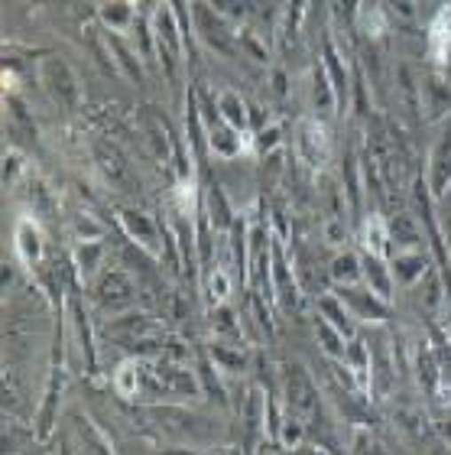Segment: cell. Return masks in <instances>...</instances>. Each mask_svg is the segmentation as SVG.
I'll use <instances>...</instances> for the list:
<instances>
[{"mask_svg": "<svg viewBox=\"0 0 451 455\" xmlns=\"http://www.w3.org/2000/svg\"><path fill=\"white\" fill-rule=\"evenodd\" d=\"M123 417L137 423L140 433H156L162 439H188V443H202L208 439V429L215 433V423L198 417L195 410H186L179 403H121Z\"/></svg>", "mask_w": 451, "mask_h": 455, "instance_id": "1", "label": "cell"}, {"mask_svg": "<svg viewBox=\"0 0 451 455\" xmlns=\"http://www.w3.org/2000/svg\"><path fill=\"white\" fill-rule=\"evenodd\" d=\"M153 39H156V59H160L162 72L172 85L179 82V66L188 56L186 36H182L179 17L172 13V4H160L153 7Z\"/></svg>", "mask_w": 451, "mask_h": 455, "instance_id": "2", "label": "cell"}, {"mask_svg": "<svg viewBox=\"0 0 451 455\" xmlns=\"http://www.w3.org/2000/svg\"><path fill=\"white\" fill-rule=\"evenodd\" d=\"M192 27H195V36L202 39V46L218 52L225 59L241 56V43H237V33L231 27V20L225 13H218V7L211 4H192Z\"/></svg>", "mask_w": 451, "mask_h": 455, "instance_id": "3", "label": "cell"}, {"mask_svg": "<svg viewBox=\"0 0 451 455\" xmlns=\"http://www.w3.org/2000/svg\"><path fill=\"white\" fill-rule=\"evenodd\" d=\"M280 380H282V403H286V413L299 417L302 423L319 417V390H315V380H312V374L305 371V364L286 361L280 371Z\"/></svg>", "mask_w": 451, "mask_h": 455, "instance_id": "4", "label": "cell"}, {"mask_svg": "<svg viewBox=\"0 0 451 455\" xmlns=\"http://www.w3.org/2000/svg\"><path fill=\"white\" fill-rule=\"evenodd\" d=\"M62 390H66V351H62V329L56 332V351H52V368H49L46 390H43V403L36 413V439L46 443L52 439L59 417V403H62Z\"/></svg>", "mask_w": 451, "mask_h": 455, "instance_id": "5", "label": "cell"}, {"mask_svg": "<svg viewBox=\"0 0 451 455\" xmlns=\"http://www.w3.org/2000/svg\"><path fill=\"white\" fill-rule=\"evenodd\" d=\"M117 225L123 228V235L131 237L133 244L140 247L146 257H162V254H166L170 231L162 228V221H156L153 215H146L143 209H117Z\"/></svg>", "mask_w": 451, "mask_h": 455, "instance_id": "6", "label": "cell"}, {"mask_svg": "<svg viewBox=\"0 0 451 455\" xmlns=\"http://www.w3.org/2000/svg\"><path fill=\"white\" fill-rule=\"evenodd\" d=\"M39 82H43V88L49 92V98H52L59 108H66V111L78 108V101H82V85H78L75 72H72V66H68L62 56H56V52L43 56V62H39Z\"/></svg>", "mask_w": 451, "mask_h": 455, "instance_id": "7", "label": "cell"}, {"mask_svg": "<svg viewBox=\"0 0 451 455\" xmlns=\"http://www.w3.org/2000/svg\"><path fill=\"white\" fill-rule=\"evenodd\" d=\"M91 160H94L98 176L104 180V186H111V189H117V192H137V180H133L131 163H127L123 150L114 140L98 137V140L91 143Z\"/></svg>", "mask_w": 451, "mask_h": 455, "instance_id": "8", "label": "cell"}, {"mask_svg": "<svg viewBox=\"0 0 451 455\" xmlns=\"http://www.w3.org/2000/svg\"><path fill=\"white\" fill-rule=\"evenodd\" d=\"M292 140H296V156H299L309 170H325L331 160V137L325 121H315V117H299L296 127H292Z\"/></svg>", "mask_w": 451, "mask_h": 455, "instance_id": "9", "label": "cell"}, {"mask_svg": "<svg viewBox=\"0 0 451 455\" xmlns=\"http://www.w3.org/2000/svg\"><path fill=\"white\" fill-rule=\"evenodd\" d=\"M270 283H273V299L280 303V309L286 313H299L302 306V290L299 280H296V270L289 267V257H286V241L273 235V260H270Z\"/></svg>", "mask_w": 451, "mask_h": 455, "instance_id": "10", "label": "cell"}, {"mask_svg": "<svg viewBox=\"0 0 451 455\" xmlns=\"http://www.w3.org/2000/svg\"><path fill=\"white\" fill-rule=\"evenodd\" d=\"M91 293L101 309L121 313V309H127V306L133 303L137 286H133V280L123 274V270H101V274L91 280Z\"/></svg>", "mask_w": 451, "mask_h": 455, "instance_id": "11", "label": "cell"}, {"mask_svg": "<svg viewBox=\"0 0 451 455\" xmlns=\"http://www.w3.org/2000/svg\"><path fill=\"white\" fill-rule=\"evenodd\" d=\"M13 251H17V260L27 270H43L46 267V235L33 215H23V219L13 225Z\"/></svg>", "mask_w": 451, "mask_h": 455, "instance_id": "12", "label": "cell"}, {"mask_svg": "<svg viewBox=\"0 0 451 455\" xmlns=\"http://www.w3.org/2000/svg\"><path fill=\"white\" fill-rule=\"evenodd\" d=\"M140 127H143V140L150 147V153L156 156L160 163H176V150H179V140H176V133L166 127L162 121V114L156 108H140Z\"/></svg>", "mask_w": 451, "mask_h": 455, "instance_id": "13", "label": "cell"}, {"mask_svg": "<svg viewBox=\"0 0 451 455\" xmlns=\"http://www.w3.org/2000/svg\"><path fill=\"white\" fill-rule=\"evenodd\" d=\"M68 323H72V332H75V345L85 355V371L94 374L98 371V348H94V325L88 319V306L82 303V290L72 286L68 293Z\"/></svg>", "mask_w": 451, "mask_h": 455, "instance_id": "14", "label": "cell"}, {"mask_svg": "<svg viewBox=\"0 0 451 455\" xmlns=\"http://www.w3.org/2000/svg\"><path fill=\"white\" fill-rule=\"evenodd\" d=\"M338 290V299L351 309V315L354 319H360V323H386L390 319V309H386V303L380 299V296H374L370 290H358V286H335Z\"/></svg>", "mask_w": 451, "mask_h": 455, "instance_id": "15", "label": "cell"}, {"mask_svg": "<svg viewBox=\"0 0 451 455\" xmlns=\"http://www.w3.org/2000/svg\"><path fill=\"white\" fill-rule=\"evenodd\" d=\"M338 92H335V85H331V76L328 68L321 66V62H315V68H312L309 76V108H312V117L315 121H328L331 114L338 111Z\"/></svg>", "mask_w": 451, "mask_h": 455, "instance_id": "16", "label": "cell"}, {"mask_svg": "<svg viewBox=\"0 0 451 455\" xmlns=\"http://www.w3.org/2000/svg\"><path fill=\"white\" fill-rule=\"evenodd\" d=\"M68 443H72V455H117L111 439L104 436L101 427L91 423V417H85V413H78L72 419V439Z\"/></svg>", "mask_w": 451, "mask_h": 455, "instance_id": "17", "label": "cell"}, {"mask_svg": "<svg viewBox=\"0 0 451 455\" xmlns=\"http://www.w3.org/2000/svg\"><path fill=\"white\" fill-rule=\"evenodd\" d=\"M205 143H208V150L215 153V156H221V160H234V156H241L247 147L244 133L234 131V127H227L225 121L205 127Z\"/></svg>", "mask_w": 451, "mask_h": 455, "instance_id": "18", "label": "cell"}, {"mask_svg": "<svg viewBox=\"0 0 451 455\" xmlns=\"http://www.w3.org/2000/svg\"><path fill=\"white\" fill-rule=\"evenodd\" d=\"M448 182H451V127L442 140L435 143L432 160H429V192H432L435 199H442Z\"/></svg>", "mask_w": 451, "mask_h": 455, "instance_id": "19", "label": "cell"}, {"mask_svg": "<svg viewBox=\"0 0 451 455\" xmlns=\"http://www.w3.org/2000/svg\"><path fill=\"white\" fill-rule=\"evenodd\" d=\"M98 17H101L104 29L107 33H131L137 27V17H140V7L137 4H127V0H111V4H101L98 7Z\"/></svg>", "mask_w": 451, "mask_h": 455, "instance_id": "20", "label": "cell"}, {"mask_svg": "<svg viewBox=\"0 0 451 455\" xmlns=\"http://www.w3.org/2000/svg\"><path fill=\"white\" fill-rule=\"evenodd\" d=\"M104 43H107V49H111L114 66L121 68L127 78H133V82H143L140 56H137V49L127 43V36H121V33H107V29H104Z\"/></svg>", "mask_w": 451, "mask_h": 455, "instance_id": "21", "label": "cell"}, {"mask_svg": "<svg viewBox=\"0 0 451 455\" xmlns=\"http://www.w3.org/2000/svg\"><path fill=\"white\" fill-rule=\"evenodd\" d=\"M393 267L386 264V257H374V254H364V280H367V290L374 296H380L384 303L393 299V274H390Z\"/></svg>", "mask_w": 451, "mask_h": 455, "instance_id": "22", "label": "cell"}, {"mask_svg": "<svg viewBox=\"0 0 451 455\" xmlns=\"http://www.w3.org/2000/svg\"><path fill=\"white\" fill-rule=\"evenodd\" d=\"M215 101H218V117H221L227 127H234V131H241V133L250 127V105H247L237 92L227 88V92H221V95L215 98Z\"/></svg>", "mask_w": 451, "mask_h": 455, "instance_id": "23", "label": "cell"}, {"mask_svg": "<svg viewBox=\"0 0 451 455\" xmlns=\"http://www.w3.org/2000/svg\"><path fill=\"white\" fill-rule=\"evenodd\" d=\"M198 384H202V397L218 403V407H227V390L221 384V368L211 361V355L198 358Z\"/></svg>", "mask_w": 451, "mask_h": 455, "instance_id": "24", "label": "cell"}, {"mask_svg": "<svg viewBox=\"0 0 451 455\" xmlns=\"http://www.w3.org/2000/svg\"><path fill=\"white\" fill-rule=\"evenodd\" d=\"M114 390H117L121 400L143 397V361L140 358L123 361L121 368L114 371Z\"/></svg>", "mask_w": 451, "mask_h": 455, "instance_id": "25", "label": "cell"}, {"mask_svg": "<svg viewBox=\"0 0 451 455\" xmlns=\"http://www.w3.org/2000/svg\"><path fill=\"white\" fill-rule=\"evenodd\" d=\"M208 355H211V361H215L225 374H244L247 361H250L244 345H227V341H211V345H208Z\"/></svg>", "mask_w": 451, "mask_h": 455, "instance_id": "26", "label": "cell"}, {"mask_svg": "<svg viewBox=\"0 0 451 455\" xmlns=\"http://www.w3.org/2000/svg\"><path fill=\"white\" fill-rule=\"evenodd\" d=\"M319 315L325 319L328 325H335L344 339H354V315H351V309L344 303H341L338 296H319Z\"/></svg>", "mask_w": 451, "mask_h": 455, "instance_id": "27", "label": "cell"}, {"mask_svg": "<svg viewBox=\"0 0 451 455\" xmlns=\"http://www.w3.org/2000/svg\"><path fill=\"white\" fill-rule=\"evenodd\" d=\"M390 267H393V274L400 283L413 286L429 274V257H425L423 251H406V254H396Z\"/></svg>", "mask_w": 451, "mask_h": 455, "instance_id": "28", "label": "cell"}, {"mask_svg": "<svg viewBox=\"0 0 451 455\" xmlns=\"http://www.w3.org/2000/svg\"><path fill=\"white\" fill-rule=\"evenodd\" d=\"M331 280L335 286H358L364 280V257H358L354 251H341L331 260Z\"/></svg>", "mask_w": 451, "mask_h": 455, "instance_id": "29", "label": "cell"}, {"mask_svg": "<svg viewBox=\"0 0 451 455\" xmlns=\"http://www.w3.org/2000/svg\"><path fill=\"white\" fill-rule=\"evenodd\" d=\"M393 235H390V221L384 215H367L364 219V254L386 257V247H390Z\"/></svg>", "mask_w": 451, "mask_h": 455, "instance_id": "30", "label": "cell"}, {"mask_svg": "<svg viewBox=\"0 0 451 455\" xmlns=\"http://www.w3.org/2000/svg\"><path fill=\"white\" fill-rule=\"evenodd\" d=\"M231 290H234L231 274L221 270V267H208L205 270V303H208V309L225 306L227 299H231Z\"/></svg>", "mask_w": 451, "mask_h": 455, "instance_id": "31", "label": "cell"}, {"mask_svg": "<svg viewBox=\"0 0 451 455\" xmlns=\"http://www.w3.org/2000/svg\"><path fill=\"white\" fill-rule=\"evenodd\" d=\"M101 260H104L101 241H78L75 244V274L82 280H91V276L101 274Z\"/></svg>", "mask_w": 451, "mask_h": 455, "instance_id": "32", "label": "cell"}, {"mask_svg": "<svg viewBox=\"0 0 451 455\" xmlns=\"http://www.w3.org/2000/svg\"><path fill=\"white\" fill-rule=\"evenodd\" d=\"M208 323H211V332H215V341H227V345H241V329H237L234 309L231 306H215L208 313Z\"/></svg>", "mask_w": 451, "mask_h": 455, "instance_id": "33", "label": "cell"}, {"mask_svg": "<svg viewBox=\"0 0 451 455\" xmlns=\"http://www.w3.org/2000/svg\"><path fill=\"white\" fill-rule=\"evenodd\" d=\"M315 339H319V345H321V351L328 355V358H341L344 361V355H348V339L335 329V325H328L325 319H315Z\"/></svg>", "mask_w": 451, "mask_h": 455, "instance_id": "34", "label": "cell"}, {"mask_svg": "<svg viewBox=\"0 0 451 455\" xmlns=\"http://www.w3.org/2000/svg\"><path fill=\"white\" fill-rule=\"evenodd\" d=\"M7 114H10V131L13 133H27L29 140L36 137V121H33V114H29V108L20 101L17 95L7 98Z\"/></svg>", "mask_w": 451, "mask_h": 455, "instance_id": "35", "label": "cell"}, {"mask_svg": "<svg viewBox=\"0 0 451 455\" xmlns=\"http://www.w3.org/2000/svg\"><path fill=\"white\" fill-rule=\"evenodd\" d=\"M390 17L384 13V7H360V29L367 33V39H380L384 36Z\"/></svg>", "mask_w": 451, "mask_h": 455, "instance_id": "36", "label": "cell"}, {"mask_svg": "<svg viewBox=\"0 0 451 455\" xmlns=\"http://www.w3.org/2000/svg\"><path fill=\"white\" fill-rule=\"evenodd\" d=\"M390 235H393V244H419V228L413 225V219H400L390 221Z\"/></svg>", "mask_w": 451, "mask_h": 455, "instance_id": "37", "label": "cell"}, {"mask_svg": "<svg viewBox=\"0 0 451 455\" xmlns=\"http://www.w3.org/2000/svg\"><path fill=\"white\" fill-rule=\"evenodd\" d=\"M237 43H241V49H244V52L254 59V62H260V66H264L266 59H270V49H266L264 43H260V39L250 33V29H241V33H237Z\"/></svg>", "mask_w": 451, "mask_h": 455, "instance_id": "38", "label": "cell"}, {"mask_svg": "<svg viewBox=\"0 0 451 455\" xmlns=\"http://www.w3.org/2000/svg\"><path fill=\"white\" fill-rule=\"evenodd\" d=\"M302 427H305V423H302L299 417H292V413H286V417H282V427H280V443L286 449H296L302 443Z\"/></svg>", "mask_w": 451, "mask_h": 455, "instance_id": "39", "label": "cell"}, {"mask_svg": "<svg viewBox=\"0 0 451 455\" xmlns=\"http://www.w3.org/2000/svg\"><path fill=\"white\" fill-rule=\"evenodd\" d=\"M425 98H429V101H435L432 111H429V114H432V121H435V117L442 114V105H448V88H445L439 78H429V82H425Z\"/></svg>", "mask_w": 451, "mask_h": 455, "instance_id": "40", "label": "cell"}, {"mask_svg": "<svg viewBox=\"0 0 451 455\" xmlns=\"http://www.w3.org/2000/svg\"><path fill=\"white\" fill-rule=\"evenodd\" d=\"M162 455H244L241 446H215V449H170Z\"/></svg>", "mask_w": 451, "mask_h": 455, "instance_id": "41", "label": "cell"}, {"mask_svg": "<svg viewBox=\"0 0 451 455\" xmlns=\"http://www.w3.org/2000/svg\"><path fill=\"white\" fill-rule=\"evenodd\" d=\"M344 237H348V225H344V219L331 215V219L325 221V241H328V244H344Z\"/></svg>", "mask_w": 451, "mask_h": 455, "instance_id": "42", "label": "cell"}, {"mask_svg": "<svg viewBox=\"0 0 451 455\" xmlns=\"http://www.w3.org/2000/svg\"><path fill=\"white\" fill-rule=\"evenodd\" d=\"M20 166H23V156H20L17 150H10L7 153V172H4V180H7L10 189H13V186H17V180L23 176V170H20Z\"/></svg>", "mask_w": 451, "mask_h": 455, "instance_id": "43", "label": "cell"}, {"mask_svg": "<svg viewBox=\"0 0 451 455\" xmlns=\"http://www.w3.org/2000/svg\"><path fill=\"white\" fill-rule=\"evenodd\" d=\"M276 140H280V127H266V131L257 133V153H270L273 147H276Z\"/></svg>", "mask_w": 451, "mask_h": 455, "instance_id": "44", "label": "cell"}, {"mask_svg": "<svg viewBox=\"0 0 451 455\" xmlns=\"http://www.w3.org/2000/svg\"><path fill=\"white\" fill-rule=\"evenodd\" d=\"M254 455H289V452H286V446L276 443V439H264V443L254 449Z\"/></svg>", "mask_w": 451, "mask_h": 455, "instance_id": "45", "label": "cell"}, {"mask_svg": "<svg viewBox=\"0 0 451 455\" xmlns=\"http://www.w3.org/2000/svg\"><path fill=\"white\" fill-rule=\"evenodd\" d=\"M302 455H331V452H328V449H325V446H309Z\"/></svg>", "mask_w": 451, "mask_h": 455, "instance_id": "46", "label": "cell"}, {"mask_svg": "<svg viewBox=\"0 0 451 455\" xmlns=\"http://www.w3.org/2000/svg\"><path fill=\"white\" fill-rule=\"evenodd\" d=\"M439 429H442V439H448V443H451V419H445Z\"/></svg>", "mask_w": 451, "mask_h": 455, "instance_id": "47", "label": "cell"}, {"mask_svg": "<svg viewBox=\"0 0 451 455\" xmlns=\"http://www.w3.org/2000/svg\"><path fill=\"white\" fill-rule=\"evenodd\" d=\"M432 455H448V452H442V449H435V452Z\"/></svg>", "mask_w": 451, "mask_h": 455, "instance_id": "48", "label": "cell"}, {"mask_svg": "<svg viewBox=\"0 0 451 455\" xmlns=\"http://www.w3.org/2000/svg\"><path fill=\"white\" fill-rule=\"evenodd\" d=\"M289 455H302V452H289Z\"/></svg>", "mask_w": 451, "mask_h": 455, "instance_id": "49", "label": "cell"}]
</instances>
